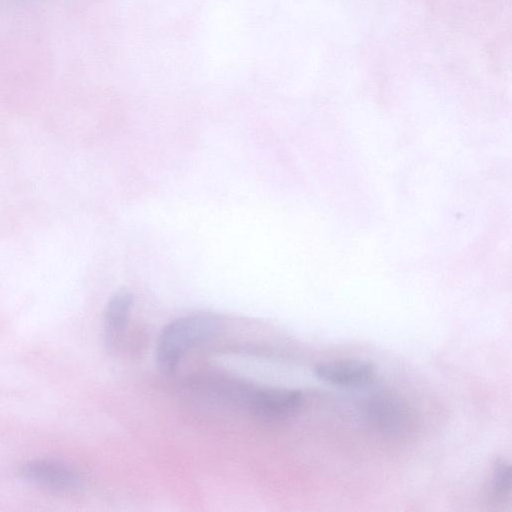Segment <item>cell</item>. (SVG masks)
I'll return each mask as SVG.
<instances>
[{
  "label": "cell",
  "instance_id": "obj_1",
  "mask_svg": "<svg viewBox=\"0 0 512 512\" xmlns=\"http://www.w3.org/2000/svg\"><path fill=\"white\" fill-rule=\"evenodd\" d=\"M214 315L198 314L175 319L165 325L155 348V360L163 375H173L185 355L195 346L216 337L223 329Z\"/></svg>",
  "mask_w": 512,
  "mask_h": 512
},
{
  "label": "cell",
  "instance_id": "obj_2",
  "mask_svg": "<svg viewBox=\"0 0 512 512\" xmlns=\"http://www.w3.org/2000/svg\"><path fill=\"white\" fill-rule=\"evenodd\" d=\"M23 479L54 491H67L79 487L81 479L68 464L54 459H36L20 469Z\"/></svg>",
  "mask_w": 512,
  "mask_h": 512
},
{
  "label": "cell",
  "instance_id": "obj_3",
  "mask_svg": "<svg viewBox=\"0 0 512 512\" xmlns=\"http://www.w3.org/2000/svg\"><path fill=\"white\" fill-rule=\"evenodd\" d=\"M301 402L298 390L256 387L249 412L263 420L280 421L294 415Z\"/></svg>",
  "mask_w": 512,
  "mask_h": 512
},
{
  "label": "cell",
  "instance_id": "obj_4",
  "mask_svg": "<svg viewBox=\"0 0 512 512\" xmlns=\"http://www.w3.org/2000/svg\"><path fill=\"white\" fill-rule=\"evenodd\" d=\"M316 376L324 382L340 387H359L374 376L372 363L363 360H334L315 366Z\"/></svg>",
  "mask_w": 512,
  "mask_h": 512
},
{
  "label": "cell",
  "instance_id": "obj_5",
  "mask_svg": "<svg viewBox=\"0 0 512 512\" xmlns=\"http://www.w3.org/2000/svg\"><path fill=\"white\" fill-rule=\"evenodd\" d=\"M132 304L133 296L126 289L117 291L107 303L104 313V338L110 350H116L123 340Z\"/></svg>",
  "mask_w": 512,
  "mask_h": 512
},
{
  "label": "cell",
  "instance_id": "obj_6",
  "mask_svg": "<svg viewBox=\"0 0 512 512\" xmlns=\"http://www.w3.org/2000/svg\"><path fill=\"white\" fill-rule=\"evenodd\" d=\"M370 414L382 430L390 433L403 432L412 420L408 407L400 399L388 394L372 399Z\"/></svg>",
  "mask_w": 512,
  "mask_h": 512
},
{
  "label": "cell",
  "instance_id": "obj_7",
  "mask_svg": "<svg viewBox=\"0 0 512 512\" xmlns=\"http://www.w3.org/2000/svg\"><path fill=\"white\" fill-rule=\"evenodd\" d=\"M510 491V464L505 459L498 458L493 463L491 481L489 485V495L494 501H502L510 495Z\"/></svg>",
  "mask_w": 512,
  "mask_h": 512
},
{
  "label": "cell",
  "instance_id": "obj_8",
  "mask_svg": "<svg viewBox=\"0 0 512 512\" xmlns=\"http://www.w3.org/2000/svg\"><path fill=\"white\" fill-rule=\"evenodd\" d=\"M45 0H0V10H16L41 3Z\"/></svg>",
  "mask_w": 512,
  "mask_h": 512
}]
</instances>
